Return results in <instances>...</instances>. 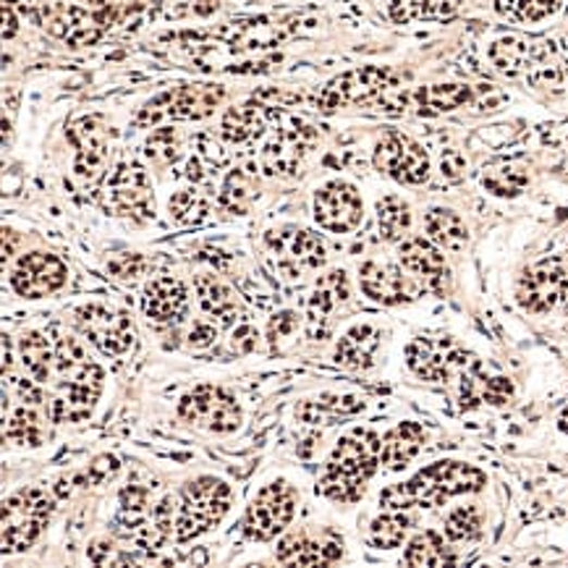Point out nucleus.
Listing matches in <instances>:
<instances>
[{
    "mask_svg": "<svg viewBox=\"0 0 568 568\" xmlns=\"http://www.w3.org/2000/svg\"><path fill=\"white\" fill-rule=\"evenodd\" d=\"M102 380H106L102 367L76 344V338H58L53 378L48 383L53 388L45 393V411L50 422H84L98 409Z\"/></svg>",
    "mask_w": 568,
    "mask_h": 568,
    "instance_id": "1",
    "label": "nucleus"
},
{
    "mask_svg": "<svg viewBox=\"0 0 568 568\" xmlns=\"http://www.w3.org/2000/svg\"><path fill=\"white\" fill-rule=\"evenodd\" d=\"M485 471L464 461H437L432 467L417 471L411 480L383 490L380 506L388 511H406V508H437L456 495L480 493L485 487Z\"/></svg>",
    "mask_w": 568,
    "mask_h": 568,
    "instance_id": "2",
    "label": "nucleus"
},
{
    "mask_svg": "<svg viewBox=\"0 0 568 568\" xmlns=\"http://www.w3.org/2000/svg\"><path fill=\"white\" fill-rule=\"evenodd\" d=\"M380 448H383V441L378 437V432L367 428L344 432L328 456L320 493L335 503H357L365 495L367 482L378 471Z\"/></svg>",
    "mask_w": 568,
    "mask_h": 568,
    "instance_id": "3",
    "label": "nucleus"
},
{
    "mask_svg": "<svg viewBox=\"0 0 568 568\" xmlns=\"http://www.w3.org/2000/svg\"><path fill=\"white\" fill-rule=\"evenodd\" d=\"M234 493H231L229 482L221 477H197L189 480L178 493V511H176V542L197 540L199 534L215 529L229 514Z\"/></svg>",
    "mask_w": 568,
    "mask_h": 568,
    "instance_id": "4",
    "label": "nucleus"
},
{
    "mask_svg": "<svg viewBox=\"0 0 568 568\" xmlns=\"http://www.w3.org/2000/svg\"><path fill=\"white\" fill-rule=\"evenodd\" d=\"M398 92V76L383 66H361L346 74H338L322 87L318 108L320 111H341V108H367L388 106Z\"/></svg>",
    "mask_w": 568,
    "mask_h": 568,
    "instance_id": "5",
    "label": "nucleus"
},
{
    "mask_svg": "<svg viewBox=\"0 0 568 568\" xmlns=\"http://www.w3.org/2000/svg\"><path fill=\"white\" fill-rule=\"evenodd\" d=\"M55 498L42 487H24L3 501V553H24L42 538Z\"/></svg>",
    "mask_w": 568,
    "mask_h": 568,
    "instance_id": "6",
    "label": "nucleus"
},
{
    "mask_svg": "<svg viewBox=\"0 0 568 568\" xmlns=\"http://www.w3.org/2000/svg\"><path fill=\"white\" fill-rule=\"evenodd\" d=\"M225 100L221 84H184L171 87L141 108L139 126H158L160 121H202L210 119Z\"/></svg>",
    "mask_w": 568,
    "mask_h": 568,
    "instance_id": "7",
    "label": "nucleus"
},
{
    "mask_svg": "<svg viewBox=\"0 0 568 568\" xmlns=\"http://www.w3.org/2000/svg\"><path fill=\"white\" fill-rule=\"evenodd\" d=\"M178 417L189 428L229 435L244 424L242 404L221 385H197L178 402Z\"/></svg>",
    "mask_w": 568,
    "mask_h": 568,
    "instance_id": "8",
    "label": "nucleus"
},
{
    "mask_svg": "<svg viewBox=\"0 0 568 568\" xmlns=\"http://www.w3.org/2000/svg\"><path fill=\"white\" fill-rule=\"evenodd\" d=\"M294 516L296 490L286 480H275L264 485L249 503L242 519V534L255 542H270L292 527Z\"/></svg>",
    "mask_w": 568,
    "mask_h": 568,
    "instance_id": "9",
    "label": "nucleus"
},
{
    "mask_svg": "<svg viewBox=\"0 0 568 568\" xmlns=\"http://www.w3.org/2000/svg\"><path fill=\"white\" fill-rule=\"evenodd\" d=\"M516 299L532 314H547L568 299V262L564 257H545L529 264L516 283Z\"/></svg>",
    "mask_w": 568,
    "mask_h": 568,
    "instance_id": "10",
    "label": "nucleus"
},
{
    "mask_svg": "<svg viewBox=\"0 0 568 568\" xmlns=\"http://www.w3.org/2000/svg\"><path fill=\"white\" fill-rule=\"evenodd\" d=\"M74 328L89 346L106 357H124L134 346V325L124 312L106 305H84L74 309Z\"/></svg>",
    "mask_w": 568,
    "mask_h": 568,
    "instance_id": "11",
    "label": "nucleus"
},
{
    "mask_svg": "<svg viewBox=\"0 0 568 568\" xmlns=\"http://www.w3.org/2000/svg\"><path fill=\"white\" fill-rule=\"evenodd\" d=\"M102 192H106V205L115 215L134 218L139 223H147L155 218V195L150 178H147V171L137 160H124V163L115 165Z\"/></svg>",
    "mask_w": 568,
    "mask_h": 568,
    "instance_id": "12",
    "label": "nucleus"
},
{
    "mask_svg": "<svg viewBox=\"0 0 568 568\" xmlns=\"http://www.w3.org/2000/svg\"><path fill=\"white\" fill-rule=\"evenodd\" d=\"M372 163L383 176L404 186L424 184L430 178V158L424 147L404 132H385L372 152Z\"/></svg>",
    "mask_w": 568,
    "mask_h": 568,
    "instance_id": "13",
    "label": "nucleus"
},
{
    "mask_svg": "<svg viewBox=\"0 0 568 568\" xmlns=\"http://www.w3.org/2000/svg\"><path fill=\"white\" fill-rule=\"evenodd\" d=\"M314 145H318V128L301 119H288L264 141L262 168L270 176H296Z\"/></svg>",
    "mask_w": 568,
    "mask_h": 568,
    "instance_id": "14",
    "label": "nucleus"
},
{
    "mask_svg": "<svg viewBox=\"0 0 568 568\" xmlns=\"http://www.w3.org/2000/svg\"><path fill=\"white\" fill-rule=\"evenodd\" d=\"M474 354L464 351L448 338H415L406 346V365L419 380L428 383H448Z\"/></svg>",
    "mask_w": 568,
    "mask_h": 568,
    "instance_id": "15",
    "label": "nucleus"
},
{
    "mask_svg": "<svg viewBox=\"0 0 568 568\" xmlns=\"http://www.w3.org/2000/svg\"><path fill=\"white\" fill-rule=\"evenodd\" d=\"M312 210L314 221L328 234H351L365 218V205H361L357 186L341 178L328 181L314 192Z\"/></svg>",
    "mask_w": 568,
    "mask_h": 568,
    "instance_id": "16",
    "label": "nucleus"
},
{
    "mask_svg": "<svg viewBox=\"0 0 568 568\" xmlns=\"http://www.w3.org/2000/svg\"><path fill=\"white\" fill-rule=\"evenodd\" d=\"M71 145L76 147L74 173L82 181L100 178L111 152V128L106 115H82L69 128Z\"/></svg>",
    "mask_w": 568,
    "mask_h": 568,
    "instance_id": "17",
    "label": "nucleus"
},
{
    "mask_svg": "<svg viewBox=\"0 0 568 568\" xmlns=\"http://www.w3.org/2000/svg\"><path fill=\"white\" fill-rule=\"evenodd\" d=\"M66 275V264L61 257L50 255V251H29V255L18 257L14 264L11 288L22 299H42V296L61 292Z\"/></svg>",
    "mask_w": 568,
    "mask_h": 568,
    "instance_id": "18",
    "label": "nucleus"
},
{
    "mask_svg": "<svg viewBox=\"0 0 568 568\" xmlns=\"http://www.w3.org/2000/svg\"><path fill=\"white\" fill-rule=\"evenodd\" d=\"M359 286L367 299L383 307L409 305L417 299L419 288L411 275H406L404 264L370 260L359 268Z\"/></svg>",
    "mask_w": 568,
    "mask_h": 568,
    "instance_id": "19",
    "label": "nucleus"
},
{
    "mask_svg": "<svg viewBox=\"0 0 568 568\" xmlns=\"http://www.w3.org/2000/svg\"><path fill=\"white\" fill-rule=\"evenodd\" d=\"M268 247L275 251L281 268L296 277L301 270L322 268L328 262V247L322 236L305 229H281L268 236Z\"/></svg>",
    "mask_w": 568,
    "mask_h": 568,
    "instance_id": "20",
    "label": "nucleus"
},
{
    "mask_svg": "<svg viewBox=\"0 0 568 568\" xmlns=\"http://www.w3.org/2000/svg\"><path fill=\"white\" fill-rule=\"evenodd\" d=\"M351 296V283L344 270H331L314 283L312 296L307 301V333L312 341H322L331 335L333 314L346 305Z\"/></svg>",
    "mask_w": 568,
    "mask_h": 568,
    "instance_id": "21",
    "label": "nucleus"
},
{
    "mask_svg": "<svg viewBox=\"0 0 568 568\" xmlns=\"http://www.w3.org/2000/svg\"><path fill=\"white\" fill-rule=\"evenodd\" d=\"M456 378H458V402H461L464 409H471V406H480V404L503 406L511 402L514 396L511 380L485 370V365H482L477 357H471Z\"/></svg>",
    "mask_w": 568,
    "mask_h": 568,
    "instance_id": "22",
    "label": "nucleus"
},
{
    "mask_svg": "<svg viewBox=\"0 0 568 568\" xmlns=\"http://www.w3.org/2000/svg\"><path fill=\"white\" fill-rule=\"evenodd\" d=\"M471 100H474V89L467 84H430V87H419L415 92H396L388 102V111L409 108L417 115H441L469 106Z\"/></svg>",
    "mask_w": 568,
    "mask_h": 568,
    "instance_id": "23",
    "label": "nucleus"
},
{
    "mask_svg": "<svg viewBox=\"0 0 568 568\" xmlns=\"http://www.w3.org/2000/svg\"><path fill=\"white\" fill-rule=\"evenodd\" d=\"M189 294L173 275H158L141 288V314L155 325H176L186 318Z\"/></svg>",
    "mask_w": 568,
    "mask_h": 568,
    "instance_id": "24",
    "label": "nucleus"
},
{
    "mask_svg": "<svg viewBox=\"0 0 568 568\" xmlns=\"http://www.w3.org/2000/svg\"><path fill=\"white\" fill-rule=\"evenodd\" d=\"M341 555H344V545L335 534L312 538V534L296 532L286 534L275 547L277 564L286 566H328L341 560Z\"/></svg>",
    "mask_w": 568,
    "mask_h": 568,
    "instance_id": "25",
    "label": "nucleus"
},
{
    "mask_svg": "<svg viewBox=\"0 0 568 568\" xmlns=\"http://www.w3.org/2000/svg\"><path fill=\"white\" fill-rule=\"evenodd\" d=\"M398 260H402L406 273L428 288H441L445 277H448L441 247L430 242L428 236L404 238L402 249H398Z\"/></svg>",
    "mask_w": 568,
    "mask_h": 568,
    "instance_id": "26",
    "label": "nucleus"
},
{
    "mask_svg": "<svg viewBox=\"0 0 568 568\" xmlns=\"http://www.w3.org/2000/svg\"><path fill=\"white\" fill-rule=\"evenodd\" d=\"M380 348V331L374 325H361L348 328L344 338H338L335 346V365L346 367V370H370L374 365V354Z\"/></svg>",
    "mask_w": 568,
    "mask_h": 568,
    "instance_id": "27",
    "label": "nucleus"
},
{
    "mask_svg": "<svg viewBox=\"0 0 568 568\" xmlns=\"http://www.w3.org/2000/svg\"><path fill=\"white\" fill-rule=\"evenodd\" d=\"M424 443V430L417 422L396 424L388 435L383 437L380 448V464H385L388 471H402L415 461Z\"/></svg>",
    "mask_w": 568,
    "mask_h": 568,
    "instance_id": "28",
    "label": "nucleus"
},
{
    "mask_svg": "<svg viewBox=\"0 0 568 568\" xmlns=\"http://www.w3.org/2000/svg\"><path fill=\"white\" fill-rule=\"evenodd\" d=\"M268 132V113L257 102L229 108L221 119V137L229 145H251Z\"/></svg>",
    "mask_w": 568,
    "mask_h": 568,
    "instance_id": "29",
    "label": "nucleus"
},
{
    "mask_svg": "<svg viewBox=\"0 0 568 568\" xmlns=\"http://www.w3.org/2000/svg\"><path fill=\"white\" fill-rule=\"evenodd\" d=\"M195 292L205 314H210L212 320L223 322V325H234L238 314V301L234 292L212 273H199L195 275Z\"/></svg>",
    "mask_w": 568,
    "mask_h": 568,
    "instance_id": "30",
    "label": "nucleus"
},
{
    "mask_svg": "<svg viewBox=\"0 0 568 568\" xmlns=\"http://www.w3.org/2000/svg\"><path fill=\"white\" fill-rule=\"evenodd\" d=\"M365 409V402L357 396H318L307 398L296 406V417L305 424H338L344 419L359 415Z\"/></svg>",
    "mask_w": 568,
    "mask_h": 568,
    "instance_id": "31",
    "label": "nucleus"
},
{
    "mask_svg": "<svg viewBox=\"0 0 568 568\" xmlns=\"http://www.w3.org/2000/svg\"><path fill=\"white\" fill-rule=\"evenodd\" d=\"M490 58H493L495 69L503 71L506 76H532L538 74V69H542L538 50L524 40H516V37L493 42Z\"/></svg>",
    "mask_w": 568,
    "mask_h": 568,
    "instance_id": "32",
    "label": "nucleus"
},
{
    "mask_svg": "<svg viewBox=\"0 0 568 568\" xmlns=\"http://www.w3.org/2000/svg\"><path fill=\"white\" fill-rule=\"evenodd\" d=\"M18 357H22L24 372H27L35 383H50L55 367V344H50L42 333H24L22 341H18Z\"/></svg>",
    "mask_w": 568,
    "mask_h": 568,
    "instance_id": "33",
    "label": "nucleus"
},
{
    "mask_svg": "<svg viewBox=\"0 0 568 568\" xmlns=\"http://www.w3.org/2000/svg\"><path fill=\"white\" fill-rule=\"evenodd\" d=\"M257 195H260V178H257V173L249 165H238L223 178L221 208L229 210L231 215H247Z\"/></svg>",
    "mask_w": 568,
    "mask_h": 568,
    "instance_id": "34",
    "label": "nucleus"
},
{
    "mask_svg": "<svg viewBox=\"0 0 568 568\" xmlns=\"http://www.w3.org/2000/svg\"><path fill=\"white\" fill-rule=\"evenodd\" d=\"M424 234L430 242H435L441 249L458 251L467 247L469 242V229L454 210L448 208H432L424 215Z\"/></svg>",
    "mask_w": 568,
    "mask_h": 568,
    "instance_id": "35",
    "label": "nucleus"
},
{
    "mask_svg": "<svg viewBox=\"0 0 568 568\" xmlns=\"http://www.w3.org/2000/svg\"><path fill=\"white\" fill-rule=\"evenodd\" d=\"M458 560V555L450 551L448 538L437 532H419L417 538H411L409 545H406L404 553V564L409 566H454Z\"/></svg>",
    "mask_w": 568,
    "mask_h": 568,
    "instance_id": "36",
    "label": "nucleus"
},
{
    "mask_svg": "<svg viewBox=\"0 0 568 568\" xmlns=\"http://www.w3.org/2000/svg\"><path fill=\"white\" fill-rule=\"evenodd\" d=\"M378 229L380 236L391 244H402L411 231V208L406 199L388 195L378 202Z\"/></svg>",
    "mask_w": 568,
    "mask_h": 568,
    "instance_id": "37",
    "label": "nucleus"
},
{
    "mask_svg": "<svg viewBox=\"0 0 568 568\" xmlns=\"http://www.w3.org/2000/svg\"><path fill=\"white\" fill-rule=\"evenodd\" d=\"M145 155L147 160L160 171L178 163L181 155H184V137L176 126H160L147 137L145 141Z\"/></svg>",
    "mask_w": 568,
    "mask_h": 568,
    "instance_id": "38",
    "label": "nucleus"
},
{
    "mask_svg": "<svg viewBox=\"0 0 568 568\" xmlns=\"http://www.w3.org/2000/svg\"><path fill=\"white\" fill-rule=\"evenodd\" d=\"M3 432L5 441L16 445H40L42 432H40V419L32 404L18 402L14 415H3Z\"/></svg>",
    "mask_w": 568,
    "mask_h": 568,
    "instance_id": "39",
    "label": "nucleus"
},
{
    "mask_svg": "<svg viewBox=\"0 0 568 568\" xmlns=\"http://www.w3.org/2000/svg\"><path fill=\"white\" fill-rule=\"evenodd\" d=\"M411 524H415V519L402 511L378 516L370 524V545L378 547V551H393L406 540Z\"/></svg>",
    "mask_w": 568,
    "mask_h": 568,
    "instance_id": "40",
    "label": "nucleus"
},
{
    "mask_svg": "<svg viewBox=\"0 0 568 568\" xmlns=\"http://www.w3.org/2000/svg\"><path fill=\"white\" fill-rule=\"evenodd\" d=\"M527 171L521 165H495L482 173V186L495 197H516L524 192Z\"/></svg>",
    "mask_w": 568,
    "mask_h": 568,
    "instance_id": "41",
    "label": "nucleus"
},
{
    "mask_svg": "<svg viewBox=\"0 0 568 568\" xmlns=\"http://www.w3.org/2000/svg\"><path fill=\"white\" fill-rule=\"evenodd\" d=\"M168 212H171V218L176 221L178 225H199L208 218V199L202 197V192L199 189H184V192H176V195L171 197V202H168Z\"/></svg>",
    "mask_w": 568,
    "mask_h": 568,
    "instance_id": "42",
    "label": "nucleus"
},
{
    "mask_svg": "<svg viewBox=\"0 0 568 568\" xmlns=\"http://www.w3.org/2000/svg\"><path fill=\"white\" fill-rule=\"evenodd\" d=\"M461 0H393L391 14L396 22H409V18H437L456 11Z\"/></svg>",
    "mask_w": 568,
    "mask_h": 568,
    "instance_id": "43",
    "label": "nucleus"
},
{
    "mask_svg": "<svg viewBox=\"0 0 568 568\" xmlns=\"http://www.w3.org/2000/svg\"><path fill=\"white\" fill-rule=\"evenodd\" d=\"M495 9L511 22H542L558 9V0H495Z\"/></svg>",
    "mask_w": 568,
    "mask_h": 568,
    "instance_id": "44",
    "label": "nucleus"
},
{
    "mask_svg": "<svg viewBox=\"0 0 568 568\" xmlns=\"http://www.w3.org/2000/svg\"><path fill=\"white\" fill-rule=\"evenodd\" d=\"M443 534L448 542H471L482 534V514L477 506H458L454 514L445 519Z\"/></svg>",
    "mask_w": 568,
    "mask_h": 568,
    "instance_id": "45",
    "label": "nucleus"
},
{
    "mask_svg": "<svg viewBox=\"0 0 568 568\" xmlns=\"http://www.w3.org/2000/svg\"><path fill=\"white\" fill-rule=\"evenodd\" d=\"M121 469V461L111 454L95 458L92 464H89L87 469L82 471V474L74 477V487H92V485H102V482H108L115 471Z\"/></svg>",
    "mask_w": 568,
    "mask_h": 568,
    "instance_id": "46",
    "label": "nucleus"
},
{
    "mask_svg": "<svg viewBox=\"0 0 568 568\" xmlns=\"http://www.w3.org/2000/svg\"><path fill=\"white\" fill-rule=\"evenodd\" d=\"M89 560L98 566H132L137 564L139 555L121 553L119 547H113L108 540H95L92 545H89Z\"/></svg>",
    "mask_w": 568,
    "mask_h": 568,
    "instance_id": "47",
    "label": "nucleus"
},
{
    "mask_svg": "<svg viewBox=\"0 0 568 568\" xmlns=\"http://www.w3.org/2000/svg\"><path fill=\"white\" fill-rule=\"evenodd\" d=\"M108 270H111L113 277H119V281H134V277L141 275V270H145V260H141L139 255H119V260H113L108 264Z\"/></svg>",
    "mask_w": 568,
    "mask_h": 568,
    "instance_id": "48",
    "label": "nucleus"
},
{
    "mask_svg": "<svg viewBox=\"0 0 568 568\" xmlns=\"http://www.w3.org/2000/svg\"><path fill=\"white\" fill-rule=\"evenodd\" d=\"M296 325H299V314L292 312V309H288V312L273 314V318H270V322H268L270 344H275V341H281V338H286V335H292L296 331Z\"/></svg>",
    "mask_w": 568,
    "mask_h": 568,
    "instance_id": "49",
    "label": "nucleus"
},
{
    "mask_svg": "<svg viewBox=\"0 0 568 568\" xmlns=\"http://www.w3.org/2000/svg\"><path fill=\"white\" fill-rule=\"evenodd\" d=\"M464 158L458 152H454V150H448V152H443V158H441V171H443V176L445 178H454V181H458L464 176Z\"/></svg>",
    "mask_w": 568,
    "mask_h": 568,
    "instance_id": "50",
    "label": "nucleus"
},
{
    "mask_svg": "<svg viewBox=\"0 0 568 568\" xmlns=\"http://www.w3.org/2000/svg\"><path fill=\"white\" fill-rule=\"evenodd\" d=\"M212 341H215V331H212L210 325H205V322H197V325L192 328V333H189V344L192 346L208 348Z\"/></svg>",
    "mask_w": 568,
    "mask_h": 568,
    "instance_id": "51",
    "label": "nucleus"
},
{
    "mask_svg": "<svg viewBox=\"0 0 568 568\" xmlns=\"http://www.w3.org/2000/svg\"><path fill=\"white\" fill-rule=\"evenodd\" d=\"M558 428H560V430H564V432H566V435H568V406H566V409H564V411H560V417H558Z\"/></svg>",
    "mask_w": 568,
    "mask_h": 568,
    "instance_id": "52",
    "label": "nucleus"
}]
</instances>
